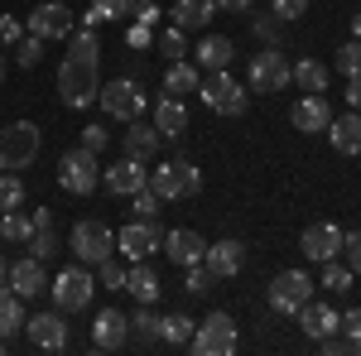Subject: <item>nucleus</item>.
I'll use <instances>...</instances> for the list:
<instances>
[{"mask_svg":"<svg viewBox=\"0 0 361 356\" xmlns=\"http://www.w3.org/2000/svg\"><path fill=\"white\" fill-rule=\"evenodd\" d=\"M97 58H102L97 29H78V39L68 44V58H63V68H58V97H63V106L82 111V106L97 102V92H102Z\"/></svg>","mask_w":361,"mask_h":356,"instance_id":"obj_1","label":"nucleus"},{"mask_svg":"<svg viewBox=\"0 0 361 356\" xmlns=\"http://www.w3.org/2000/svg\"><path fill=\"white\" fill-rule=\"evenodd\" d=\"M39 149H44V130H39L34 121H15V125L0 130V168H5V173L29 168L39 159Z\"/></svg>","mask_w":361,"mask_h":356,"instance_id":"obj_2","label":"nucleus"},{"mask_svg":"<svg viewBox=\"0 0 361 356\" xmlns=\"http://www.w3.org/2000/svg\"><path fill=\"white\" fill-rule=\"evenodd\" d=\"M149 188L159 192V202L193 197V192H202V168L193 159H164V164H154V173H149Z\"/></svg>","mask_w":361,"mask_h":356,"instance_id":"obj_3","label":"nucleus"},{"mask_svg":"<svg viewBox=\"0 0 361 356\" xmlns=\"http://www.w3.org/2000/svg\"><path fill=\"white\" fill-rule=\"evenodd\" d=\"M197 97L207 102V111H217V116H246L250 106V92L226 68H217V73H207L202 82H197Z\"/></svg>","mask_w":361,"mask_h":356,"instance_id":"obj_4","label":"nucleus"},{"mask_svg":"<svg viewBox=\"0 0 361 356\" xmlns=\"http://www.w3.org/2000/svg\"><path fill=\"white\" fill-rule=\"evenodd\" d=\"M49 294H54V308H63V313H82V308H92V294H97V279L73 260L68 270L58 274L54 284H49Z\"/></svg>","mask_w":361,"mask_h":356,"instance_id":"obj_5","label":"nucleus"},{"mask_svg":"<svg viewBox=\"0 0 361 356\" xmlns=\"http://www.w3.org/2000/svg\"><path fill=\"white\" fill-rule=\"evenodd\" d=\"M197 356H231L236 352V323L231 313H207L193 328V342H188Z\"/></svg>","mask_w":361,"mask_h":356,"instance_id":"obj_6","label":"nucleus"},{"mask_svg":"<svg viewBox=\"0 0 361 356\" xmlns=\"http://www.w3.org/2000/svg\"><path fill=\"white\" fill-rule=\"evenodd\" d=\"M58 183H63L68 192H78V197H87V192L102 183V164H97V154L82 149V145L68 149V154L58 159Z\"/></svg>","mask_w":361,"mask_h":356,"instance_id":"obj_7","label":"nucleus"},{"mask_svg":"<svg viewBox=\"0 0 361 356\" xmlns=\"http://www.w3.org/2000/svg\"><path fill=\"white\" fill-rule=\"evenodd\" d=\"M111 250H116V236H111L106 221L87 217V221L73 226V255H78V265H102Z\"/></svg>","mask_w":361,"mask_h":356,"instance_id":"obj_8","label":"nucleus"},{"mask_svg":"<svg viewBox=\"0 0 361 356\" xmlns=\"http://www.w3.org/2000/svg\"><path fill=\"white\" fill-rule=\"evenodd\" d=\"M97 102H102V111L116 116V121H140V116H145V92H140L135 78H111V82L97 92Z\"/></svg>","mask_w":361,"mask_h":356,"instance_id":"obj_9","label":"nucleus"},{"mask_svg":"<svg viewBox=\"0 0 361 356\" xmlns=\"http://www.w3.org/2000/svg\"><path fill=\"white\" fill-rule=\"evenodd\" d=\"M308 299H313L308 270H279L275 279H270V308H275V313H299Z\"/></svg>","mask_w":361,"mask_h":356,"instance_id":"obj_10","label":"nucleus"},{"mask_svg":"<svg viewBox=\"0 0 361 356\" xmlns=\"http://www.w3.org/2000/svg\"><path fill=\"white\" fill-rule=\"evenodd\" d=\"M289 82H294V68H289V58L279 54L275 44L250 58V92H284Z\"/></svg>","mask_w":361,"mask_h":356,"instance_id":"obj_11","label":"nucleus"},{"mask_svg":"<svg viewBox=\"0 0 361 356\" xmlns=\"http://www.w3.org/2000/svg\"><path fill=\"white\" fill-rule=\"evenodd\" d=\"M159 246H164V231H159L154 221H140L135 217L130 226H121V231H116V250H121L130 265H135V260H149Z\"/></svg>","mask_w":361,"mask_h":356,"instance_id":"obj_12","label":"nucleus"},{"mask_svg":"<svg viewBox=\"0 0 361 356\" xmlns=\"http://www.w3.org/2000/svg\"><path fill=\"white\" fill-rule=\"evenodd\" d=\"M73 20H78V15H73L63 0H44V5H34L25 34H39L44 44H49V39H73Z\"/></svg>","mask_w":361,"mask_h":356,"instance_id":"obj_13","label":"nucleus"},{"mask_svg":"<svg viewBox=\"0 0 361 356\" xmlns=\"http://www.w3.org/2000/svg\"><path fill=\"white\" fill-rule=\"evenodd\" d=\"M25 332H29V347H34V352H63V347H68V323H63V308L25 318Z\"/></svg>","mask_w":361,"mask_h":356,"instance_id":"obj_14","label":"nucleus"},{"mask_svg":"<svg viewBox=\"0 0 361 356\" xmlns=\"http://www.w3.org/2000/svg\"><path fill=\"white\" fill-rule=\"evenodd\" d=\"M126 342H130V318L121 308H102L92 318V347L97 352H121Z\"/></svg>","mask_w":361,"mask_h":356,"instance_id":"obj_15","label":"nucleus"},{"mask_svg":"<svg viewBox=\"0 0 361 356\" xmlns=\"http://www.w3.org/2000/svg\"><path fill=\"white\" fill-rule=\"evenodd\" d=\"M159 250H164L173 265H183V270H188V265H202V255H207V241L197 236L193 226H178V231H164V246H159Z\"/></svg>","mask_w":361,"mask_h":356,"instance_id":"obj_16","label":"nucleus"},{"mask_svg":"<svg viewBox=\"0 0 361 356\" xmlns=\"http://www.w3.org/2000/svg\"><path fill=\"white\" fill-rule=\"evenodd\" d=\"M289 121H294V130H304V135H323L328 130V121H333V111L323 102V92H304L294 111H289Z\"/></svg>","mask_w":361,"mask_h":356,"instance_id":"obj_17","label":"nucleus"},{"mask_svg":"<svg viewBox=\"0 0 361 356\" xmlns=\"http://www.w3.org/2000/svg\"><path fill=\"white\" fill-rule=\"evenodd\" d=\"M102 183H106L116 197H135L140 188H149V168L140 164V159H130V154H126V159H121L116 168H102Z\"/></svg>","mask_w":361,"mask_h":356,"instance_id":"obj_18","label":"nucleus"},{"mask_svg":"<svg viewBox=\"0 0 361 356\" xmlns=\"http://www.w3.org/2000/svg\"><path fill=\"white\" fill-rule=\"evenodd\" d=\"M294 318H299V328H304L308 342H323V337H333L337 323H342V313H337L333 303H318V299H308L304 308L294 313Z\"/></svg>","mask_w":361,"mask_h":356,"instance_id":"obj_19","label":"nucleus"},{"mask_svg":"<svg viewBox=\"0 0 361 356\" xmlns=\"http://www.w3.org/2000/svg\"><path fill=\"white\" fill-rule=\"evenodd\" d=\"M202 265L212 270V279H236L241 265H246V246H241V241H231V236H226V241H212L207 255H202Z\"/></svg>","mask_w":361,"mask_h":356,"instance_id":"obj_20","label":"nucleus"},{"mask_svg":"<svg viewBox=\"0 0 361 356\" xmlns=\"http://www.w3.org/2000/svg\"><path fill=\"white\" fill-rule=\"evenodd\" d=\"M313 260V265H323V260H333L337 250H342V226H333V221H313L304 231V246H299Z\"/></svg>","mask_w":361,"mask_h":356,"instance_id":"obj_21","label":"nucleus"},{"mask_svg":"<svg viewBox=\"0 0 361 356\" xmlns=\"http://www.w3.org/2000/svg\"><path fill=\"white\" fill-rule=\"evenodd\" d=\"M5 284H10L20 299H39V294L49 289L44 260H34V255H29V260H15V265H10V274H5Z\"/></svg>","mask_w":361,"mask_h":356,"instance_id":"obj_22","label":"nucleus"},{"mask_svg":"<svg viewBox=\"0 0 361 356\" xmlns=\"http://www.w3.org/2000/svg\"><path fill=\"white\" fill-rule=\"evenodd\" d=\"M323 135L333 140L337 154H347V159H352V154H361V111H342V116H333Z\"/></svg>","mask_w":361,"mask_h":356,"instance_id":"obj_23","label":"nucleus"},{"mask_svg":"<svg viewBox=\"0 0 361 356\" xmlns=\"http://www.w3.org/2000/svg\"><path fill=\"white\" fill-rule=\"evenodd\" d=\"M231 39L226 34H202L197 39V49H193V63L202 68V73H217V68H231Z\"/></svg>","mask_w":361,"mask_h":356,"instance_id":"obj_24","label":"nucleus"},{"mask_svg":"<svg viewBox=\"0 0 361 356\" xmlns=\"http://www.w3.org/2000/svg\"><path fill=\"white\" fill-rule=\"evenodd\" d=\"M159 145H164V135L154 130V121H130V130H126V154H130V159L149 164Z\"/></svg>","mask_w":361,"mask_h":356,"instance_id":"obj_25","label":"nucleus"},{"mask_svg":"<svg viewBox=\"0 0 361 356\" xmlns=\"http://www.w3.org/2000/svg\"><path fill=\"white\" fill-rule=\"evenodd\" d=\"M197 82H202V68L197 63H188V58H178V63H169L164 73V97H188V92H197Z\"/></svg>","mask_w":361,"mask_h":356,"instance_id":"obj_26","label":"nucleus"},{"mask_svg":"<svg viewBox=\"0 0 361 356\" xmlns=\"http://www.w3.org/2000/svg\"><path fill=\"white\" fill-rule=\"evenodd\" d=\"M154 130H159L164 140H183V130H188V111H183L178 97H164V102L154 106Z\"/></svg>","mask_w":361,"mask_h":356,"instance_id":"obj_27","label":"nucleus"},{"mask_svg":"<svg viewBox=\"0 0 361 356\" xmlns=\"http://www.w3.org/2000/svg\"><path fill=\"white\" fill-rule=\"evenodd\" d=\"M126 294L135 303H154L159 299V274L149 270V260H135L130 270H126Z\"/></svg>","mask_w":361,"mask_h":356,"instance_id":"obj_28","label":"nucleus"},{"mask_svg":"<svg viewBox=\"0 0 361 356\" xmlns=\"http://www.w3.org/2000/svg\"><path fill=\"white\" fill-rule=\"evenodd\" d=\"M212 15H217L212 0H178V5H173V25L183 29V34H188V29H207Z\"/></svg>","mask_w":361,"mask_h":356,"instance_id":"obj_29","label":"nucleus"},{"mask_svg":"<svg viewBox=\"0 0 361 356\" xmlns=\"http://www.w3.org/2000/svg\"><path fill=\"white\" fill-rule=\"evenodd\" d=\"M25 328V299L15 289H0V337H15Z\"/></svg>","mask_w":361,"mask_h":356,"instance_id":"obj_30","label":"nucleus"},{"mask_svg":"<svg viewBox=\"0 0 361 356\" xmlns=\"http://www.w3.org/2000/svg\"><path fill=\"white\" fill-rule=\"evenodd\" d=\"M193 318L188 313H169V318H159V342H169V347H188L193 342Z\"/></svg>","mask_w":361,"mask_h":356,"instance_id":"obj_31","label":"nucleus"},{"mask_svg":"<svg viewBox=\"0 0 361 356\" xmlns=\"http://www.w3.org/2000/svg\"><path fill=\"white\" fill-rule=\"evenodd\" d=\"M34 236V217H25L20 207L0 212V241H29Z\"/></svg>","mask_w":361,"mask_h":356,"instance_id":"obj_32","label":"nucleus"},{"mask_svg":"<svg viewBox=\"0 0 361 356\" xmlns=\"http://www.w3.org/2000/svg\"><path fill=\"white\" fill-rule=\"evenodd\" d=\"M294 82L304 87V92H328V68H323L318 58H304V63L294 68Z\"/></svg>","mask_w":361,"mask_h":356,"instance_id":"obj_33","label":"nucleus"},{"mask_svg":"<svg viewBox=\"0 0 361 356\" xmlns=\"http://www.w3.org/2000/svg\"><path fill=\"white\" fill-rule=\"evenodd\" d=\"M352 279H357V274L347 270V260H342V255H333V260H323V289H333V294H342V289H352Z\"/></svg>","mask_w":361,"mask_h":356,"instance_id":"obj_34","label":"nucleus"},{"mask_svg":"<svg viewBox=\"0 0 361 356\" xmlns=\"http://www.w3.org/2000/svg\"><path fill=\"white\" fill-rule=\"evenodd\" d=\"M130 332H135L140 342H159V318H154V303H140V308H135Z\"/></svg>","mask_w":361,"mask_h":356,"instance_id":"obj_35","label":"nucleus"},{"mask_svg":"<svg viewBox=\"0 0 361 356\" xmlns=\"http://www.w3.org/2000/svg\"><path fill=\"white\" fill-rule=\"evenodd\" d=\"M159 54L169 58V63H178V58H188V34L178 25H169L164 34H159Z\"/></svg>","mask_w":361,"mask_h":356,"instance_id":"obj_36","label":"nucleus"},{"mask_svg":"<svg viewBox=\"0 0 361 356\" xmlns=\"http://www.w3.org/2000/svg\"><path fill=\"white\" fill-rule=\"evenodd\" d=\"M25 246H29V255H34V260H54V255H58V236H54V226H39V231L29 236Z\"/></svg>","mask_w":361,"mask_h":356,"instance_id":"obj_37","label":"nucleus"},{"mask_svg":"<svg viewBox=\"0 0 361 356\" xmlns=\"http://www.w3.org/2000/svg\"><path fill=\"white\" fill-rule=\"evenodd\" d=\"M20 202H25L20 173H0V212H10V207H20Z\"/></svg>","mask_w":361,"mask_h":356,"instance_id":"obj_38","label":"nucleus"},{"mask_svg":"<svg viewBox=\"0 0 361 356\" xmlns=\"http://www.w3.org/2000/svg\"><path fill=\"white\" fill-rule=\"evenodd\" d=\"M39 58H44V39H39V34H25V39L15 44V63H20V68H39Z\"/></svg>","mask_w":361,"mask_h":356,"instance_id":"obj_39","label":"nucleus"},{"mask_svg":"<svg viewBox=\"0 0 361 356\" xmlns=\"http://www.w3.org/2000/svg\"><path fill=\"white\" fill-rule=\"evenodd\" d=\"M337 73H342V78H361V39H352V44L337 49Z\"/></svg>","mask_w":361,"mask_h":356,"instance_id":"obj_40","label":"nucleus"},{"mask_svg":"<svg viewBox=\"0 0 361 356\" xmlns=\"http://www.w3.org/2000/svg\"><path fill=\"white\" fill-rule=\"evenodd\" d=\"M342 260H347V270L361 274V231H342V250H337Z\"/></svg>","mask_w":361,"mask_h":356,"instance_id":"obj_41","label":"nucleus"},{"mask_svg":"<svg viewBox=\"0 0 361 356\" xmlns=\"http://www.w3.org/2000/svg\"><path fill=\"white\" fill-rule=\"evenodd\" d=\"M97 270H102V289H111V294H121V289H126V270L116 265L111 255H106V260H102Z\"/></svg>","mask_w":361,"mask_h":356,"instance_id":"obj_42","label":"nucleus"},{"mask_svg":"<svg viewBox=\"0 0 361 356\" xmlns=\"http://www.w3.org/2000/svg\"><path fill=\"white\" fill-rule=\"evenodd\" d=\"M183 289H188V294H207V289H212V270H207V265H188Z\"/></svg>","mask_w":361,"mask_h":356,"instance_id":"obj_43","label":"nucleus"},{"mask_svg":"<svg viewBox=\"0 0 361 356\" xmlns=\"http://www.w3.org/2000/svg\"><path fill=\"white\" fill-rule=\"evenodd\" d=\"M154 212H159V192H154V188H140L135 192V217L140 221H154Z\"/></svg>","mask_w":361,"mask_h":356,"instance_id":"obj_44","label":"nucleus"},{"mask_svg":"<svg viewBox=\"0 0 361 356\" xmlns=\"http://www.w3.org/2000/svg\"><path fill=\"white\" fill-rule=\"evenodd\" d=\"M20 39H25V25L10 20V15H0V49H15Z\"/></svg>","mask_w":361,"mask_h":356,"instance_id":"obj_45","label":"nucleus"},{"mask_svg":"<svg viewBox=\"0 0 361 356\" xmlns=\"http://www.w3.org/2000/svg\"><path fill=\"white\" fill-rule=\"evenodd\" d=\"M106 125H82V149H92V154H102L106 149Z\"/></svg>","mask_w":361,"mask_h":356,"instance_id":"obj_46","label":"nucleus"},{"mask_svg":"<svg viewBox=\"0 0 361 356\" xmlns=\"http://www.w3.org/2000/svg\"><path fill=\"white\" fill-rule=\"evenodd\" d=\"M270 10L279 20H299V15H308V0H270Z\"/></svg>","mask_w":361,"mask_h":356,"instance_id":"obj_47","label":"nucleus"},{"mask_svg":"<svg viewBox=\"0 0 361 356\" xmlns=\"http://www.w3.org/2000/svg\"><path fill=\"white\" fill-rule=\"evenodd\" d=\"M97 5H102V10H106L111 20H130V15H135V5H140V0H97Z\"/></svg>","mask_w":361,"mask_h":356,"instance_id":"obj_48","label":"nucleus"},{"mask_svg":"<svg viewBox=\"0 0 361 356\" xmlns=\"http://www.w3.org/2000/svg\"><path fill=\"white\" fill-rule=\"evenodd\" d=\"M255 34H260L265 44H279V20H270V15H260V20H255Z\"/></svg>","mask_w":361,"mask_h":356,"instance_id":"obj_49","label":"nucleus"},{"mask_svg":"<svg viewBox=\"0 0 361 356\" xmlns=\"http://www.w3.org/2000/svg\"><path fill=\"white\" fill-rule=\"evenodd\" d=\"M135 20H140V25H154V20H159V5H154V0H140V5H135Z\"/></svg>","mask_w":361,"mask_h":356,"instance_id":"obj_50","label":"nucleus"},{"mask_svg":"<svg viewBox=\"0 0 361 356\" xmlns=\"http://www.w3.org/2000/svg\"><path fill=\"white\" fill-rule=\"evenodd\" d=\"M337 328H342V332H352V337H357V332H361V308H347V318H342Z\"/></svg>","mask_w":361,"mask_h":356,"instance_id":"obj_51","label":"nucleus"},{"mask_svg":"<svg viewBox=\"0 0 361 356\" xmlns=\"http://www.w3.org/2000/svg\"><path fill=\"white\" fill-rule=\"evenodd\" d=\"M347 106L361 111V78H347Z\"/></svg>","mask_w":361,"mask_h":356,"instance_id":"obj_52","label":"nucleus"},{"mask_svg":"<svg viewBox=\"0 0 361 356\" xmlns=\"http://www.w3.org/2000/svg\"><path fill=\"white\" fill-rule=\"evenodd\" d=\"M130 44H135V49H149V25H135V29H130Z\"/></svg>","mask_w":361,"mask_h":356,"instance_id":"obj_53","label":"nucleus"},{"mask_svg":"<svg viewBox=\"0 0 361 356\" xmlns=\"http://www.w3.org/2000/svg\"><path fill=\"white\" fill-rule=\"evenodd\" d=\"M102 20H111V15H106V10H102V5L92 0V10H87V29H97V25H102Z\"/></svg>","mask_w":361,"mask_h":356,"instance_id":"obj_54","label":"nucleus"},{"mask_svg":"<svg viewBox=\"0 0 361 356\" xmlns=\"http://www.w3.org/2000/svg\"><path fill=\"white\" fill-rule=\"evenodd\" d=\"M212 5H217V10H250L255 0H212Z\"/></svg>","mask_w":361,"mask_h":356,"instance_id":"obj_55","label":"nucleus"},{"mask_svg":"<svg viewBox=\"0 0 361 356\" xmlns=\"http://www.w3.org/2000/svg\"><path fill=\"white\" fill-rule=\"evenodd\" d=\"M39 226H54V212H49V207H39V212H34V231H39Z\"/></svg>","mask_w":361,"mask_h":356,"instance_id":"obj_56","label":"nucleus"},{"mask_svg":"<svg viewBox=\"0 0 361 356\" xmlns=\"http://www.w3.org/2000/svg\"><path fill=\"white\" fill-rule=\"evenodd\" d=\"M5 274H10V265H5V255H0V284H5Z\"/></svg>","mask_w":361,"mask_h":356,"instance_id":"obj_57","label":"nucleus"},{"mask_svg":"<svg viewBox=\"0 0 361 356\" xmlns=\"http://www.w3.org/2000/svg\"><path fill=\"white\" fill-rule=\"evenodd\" d=\"M352 29H357V39H361V10H357V20H352Z\"/></svg>","mask_w":361,"mask_h":356,"instance_id":"obj_58","label":"nucleus"},{"mask_svg":"<svg viewBox=\"0 0 361 356\" xmlns=\"http://www.w3.org/2000/svg\"><path fill=\"white\" fill-rule=\"evenodd\" d=\"M0 82H5V54H0Z\"/></svg>","mask_w":361,"mask_h":356,"instance_id":"obj_59","label":"nucleus"},{"mask_svg":"<svg viewBox=\"0 0 361 356\" xmlns=\"http://www.w3.org/2000/svg\"><path fill=\"white\" fill-rule=\"evenodd\" d=\"M0 352H5V337H0Z\"/></svg>","mask_w":361,"mask_h":356,"instance_id":"obj_60","label":"nucleus"}]
</instances>
